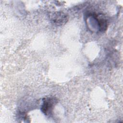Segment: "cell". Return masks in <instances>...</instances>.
<instances>
[{"label": "cell", "instance_id": "1", "mask_svg": "<svg viewBox=\"0 0 123 123\" xmlns=\"http://www.w3.org/2000/svg\"><path fill=\"white\" fill-rule=\"evenodd\" d=\"M41 107L42 112L46 116L52 114L53 108L57 103V99L54 98H46L43 99Z\"/></svg>", "mask_w": 123, "mask_h": 123}]
</instances>
